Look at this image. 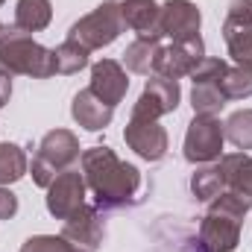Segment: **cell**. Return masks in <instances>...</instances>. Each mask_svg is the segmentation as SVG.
<instances>
[{"label": "cell", "mask_w": 252, "mask_h": 252, "mask_svg": "<svg viewBox=\"0 0 252 252\" xmlns=\"http://www.w3.org/2000/svg\"><path fill=\"white\" fill-rule=\"evenodd\" d=\"M158 27H161V35H167L173 41L190 38V35H199L202 15H199L196 3H190V0H167V3H161Z\"/></svg>", "instance_id": "7c38bea8"}, {"label": "cell", "mask_w": 252, "mask_h": 252, "mask_svg": "<svg viewBox=\"0 0 252 252\" xmlns=\"http://www.w3.org/2000/svg\"><path fill=\"white\" fill-rule=\"evenodd\" d=\"M223 132H226V141H232L238 150H252V109H241L229 115Z\"/></svg>", "instance_id": "cb8c5ba5"}, {"label": "cell", "mask_w": 252, "mask_h": 252, "mask_svg": "<svg viewBox=\"0 0 252 252\" xmlns=\"http://www.w3.org/2000/svg\"><path fill=\"white\" fill-rule=\"evenodd\" d=\"M0 6H3V0H0Z\"/></svg>", "instance_id": "1f68e13d"}, {"label": "cell", "mask_w": 252, "mask_h": 252, "mask_svg": "<svg viewBox=\"0 0 252 252\" xmlns=\"http://www.w3.org/2000/svg\"><path fill=\"white\" fill-rule=\"evenodd\" d=\"M223 190H226V185H223V173H220L217 164H205L190 176V193H193L196 202H211Z\"/></svg>", "instance_id": "44dd1931"}, {"label": "cell", "mask_w": 252, "mask_h": 252, "mask_svg": "<svg viewBox=\"0 0 252 252\" xmlns=\"http://www.w3.org/2000/svg\"><path fill=\"white\" fill-rule=\"evenodd\" d=\"M0 32H3V24H0Z\"/></svg>", "instance_id": "4dcf8cb0"}, {"label": "cell", "mask_w": 252, "mask_h": 252, "mask_svg": "<svg viewBox=\"0 0 252 252\" xmlns=\"http://www.w3.org/2000/svg\"><path fill=\"white\" fill-rule=\"evenodd\" d=\"M62 238L82 250H97L106 241V214L97 205H82L76 208L67 220H62Z\"/></svg>", "instance_id": "8fae6325"}, {"label": "cell", "mask_w": 252, "mask_h": 252, "mask_svg": "<svg viewBox=\"0 0 252 252\" xmlns=\"http://www.w3.org/2000/svg\"><path fill=\"white\" fill-rule=\"evenodd\" d=\"M229 100L220 91V82H193L190 91V106L193 115H220Z\"/></svg>", "instance_id": "7402d4cb"}, {"label": "cell", "mask_w": 252, "mask_h": 252, "mask_svg": "<svg viewBox=\"0 0 252 252\" xmlns=\"http://www.w3.org/2000/svg\"><path fill=\"white\" fill-rule=\"evenodd\" d=\"M9 97H12V73H6L0 67V109L9 103Z\"/></svg>", "instance_id": "f546056e"}, {"label": "cell", "mask_w": 252, "mask_h": 252, "mask_svg": "<svg viewBox=\"0 0 252 252\" xmlns=\"http://www.w3.org/2000/svg\"><path fill=\"white\" fill-rule=\"evenodd\" d=\"M124 141L144 161H161L167 156V129L150 118H129L124 129Z\"/></svg>", "instance_id": "9c48e42d"}, {"label": "cell", "mask_w": 252, "mask_h": 252, "mask_svg": "<svg viewBox=\"0 0 252 252\" xmlns=\"http://www.w3.org/2000/svg\"><path fill=\"white\" fill-rule=\"evenodd\" d=\"M121 15H124V24L138 38H153V41L161 38V27H158L161 6L156 0H124Z\"/></svg>", "instance_id": "9a60e30c"}, {"label": "cell", "mask_w": 252, "mask_h": 252, "mask_svg": "<svg viewBox=\"0 0 252 252\" xmlns=\"http://www.w3.org/2000/svg\"><path fill=\"white\" fill-rule=\"evenodd\" d=\"M18 214V196L0 185V220H12Z\"/></svg>", "instance_id": "f1b7e54d"}, {"label": "cell", "mask_w": 252, "mask_h": 252, "mask_svg": "<svg viewBox=\"0 0 252 252\" xmlns=\"http://www.w3.org/2000/svg\"><path fill=\"white\" fill-rule=\"evenodd\" d=\"M27 170H30V158H27V153H24L18 144H9V141L0 144V185L9 188L12 182L24 179Z\"/></svg>", "instance_id": "d6986e66"}, {"label": "cell", "mask_w": 252, "mask_h": 252, "mask_svg": "<svg viewBox=\"0 0 252 252\" xmlns=\"http://www.w3.org/2000/svg\"><path fill=\"white\" fill-rule=\"evenodd\" d=\"M232 27H252V0H232L226 9V21Z\"/></svg>", "instance_id": "83f0119b"}, {"label": "cell", "mask_w": 252, "mask_h": 252, "mask_svg": "<svg viewBox=\"0 0 252 252\" xmlns=\"http://www.w3.org/2000/svg\"><path fill=\"white\" fill-rule=\"evenodd\" d=\"M79 164H82L85 185L94 193V205L103 214L118 211V208H129L138 202L141 170L124 158H118V153L112 147L97 144V147L82 150Z\"/></svg>", "instance_id": "6da1fadb"}, {"label": "cell", "mask_w": 252, "mask_h": 252, "mask_svg": "<svg viewBox=\"0 0 252 252\" xmlns=\"http://www.w3.org/2000/svg\"><path fill=\"white\" fill-rule=\"evenodd\" d=\"M158 50L161 44L153 41V38H135L124 53V64L126 70L132 73H141V76H150L156 73V59H158Z\"/></svg>", "instance_id": "ac0fdd59"}, {"label": "cell", "mask_w": 252, "mask_h": 252, "mask_svg": "<svg viewBox=\"0 0 252 252\" xmlns=\"http://www.w3.org/2000/svg\"><path fill=\"white\" fill-rule=\"evenodd\" d=\"M85 176L79 173V170H73V167H67L62 170L53 182H50V188H47V211L56 217V220H67L76 208H82L85 205Z\"/></svg>", "instance_id": "30bf717a"}, {"label": "cell", "mask_w": 252, "mask_h": 252, "mask_svg": "<svg viewBox=\"0 0 252 252\" xmlns=\"http://www.w3.org/2000/svg\"><path fill=\"white\" fill-rule=\"evenodd\" d=\"M70 118L82 126V129H88V132H100V129H106V126L112 124L115 109H112L109 103H103L91 88H82V91L73 94Z\"/></svg>", "instance_id": "5bb4252c"}, {"label": "cell", "mask_w": 252, "mask_h": 252, "mask_svg": "<svg viewBox=\"0 0 252 252\" xmlns=\"http://www.w3.org/2000/svg\"><path fill=\"white\" fill-rule=\"evenodd\" d=\"M53 21V3L50 0H18L15 6V27L21 32H41Z\"/></svg>", "instance_id": "e0dca14e"}, {"label": "cell", "mask_w": 252, "mask_h": 252, "mask_svg": "<svg viewBox=\"0 0 252 252\" xmlns=\"http://www.w3.org/2000/svg\"><path fill=\"white\" fill-rule=\"evenodd\" d=\"M0 67L6 73L47 79L56 73V59H53V50L32 41L30 32H21L18 27H3V32H0Z\"/></svg>", "instance_id": "3957f363"}, {"label": "cell", "mask_w": 252, "mask_h": 252, "mask_svg": "<svg viewBox=\"0 0 252 252\" xmlns=\"http://www.w3.org/2000/svg\"><path fill=\"white\" fill-rule=\"evenodd\" d=\"M223 38H226L229 56L235 59V64L244 70H252V27L223 24Z\"/></svg>", "instance_id": "ffe728a7"}, {"label": "cell", "mask_w": 252, "mask_h": 252, "mask_svg": "<svg viewBox=\"0 0 252 252\" xmlns=\"http://www.w3.org/2000/svg\"><path fill=\"white\" fill-rule=\"evenodd\" d=\"M103 103H109L112 109L118 103H124L126 91H129V76H126L124 64L118 59H100L91 64V85H88Z\"/></svg>", "instance_id": "4fadbf2b"}, {"label": "cell", "mask_w": 252, "mask_h": 252, "mask_svg": "<svg viewBox=\"0 0 252 252\" xmlns=\"http://www.w3.org/2000/svg\"><path fill=\"white\" fill-rule=\"evenodd\" d=\"M223 141H226V132L217 115H193L185 132L182 153L190 164H211L223 156Z\"/></svg>", "instance_id": "8992f818"}, {"label": "cell", "mask_w": 252, "mask_h": 252, "mask_svg": "<svg viewBox=\"0 0 252 252\" xmlns=\"http://www.w3.org/2000/svg\"><path fill=\"white\" fill-rule=\"evenodd\" d=\"M182 100V91H179V82L176 79H167V76H150L141 97L135 100L132 106V118H150V121H158L170 112H176Z\"/></svg>", "instance_id": "ba28073f"}, {"label": "cell", "mask_w": 252, "mask_h": 252, "mask_svg": "<svg viewBox=\"0 0 252 252\" xmlns=\"http://www.w3.org/2000/svg\"><path fill=\"white\" fill-rule=\"evenodd\" d=\"M205 59V41L202 35H190V38H179L170 41L167 47L158 50L156 59V76H167V79H182L190 76V70Z\"/></svg>", "instance_id": "52a82bcc"}, {"label": "cell", "mask_w": 252, "mask_h": 252, "mask_svg": "<svg viewBox=\"0 0 252 252\" xmlns=\"http://www.w3.org/2000/svg\"><path fill=\"white\" fill-rule=\"evenodd\" d=\"M217 167L223 173L226 190H232V193L252 202V156H247L244 150L241 153H226V156H220Z\"/></svg>", "instance_id": "2e32d148"}, {"label": "cell", "mask_w": 252, "mask_h": 252, "mask_svg": "<svg viewBox=\"0 0 252 252\" xmlns=\"http://www.w3.org/2000/svg\"><path fill=\"white\" fill-rule=\"evenodd\" d=\"M226 67H229V64L223 62V59L205 56L202 62L190 70V79H193V82H220V79H223V73H226Z\"/></svg>", "instance_id": "4316f807"}, {"label": "cell", "mask_w": 252, "mask_h": 252, "mask_svg": "<svg viewBox=\"0 0 252 252\" xmlns=\"http://www.w3.org/2000/svg\"><path fill=\"white\" fill-rule=\"evenodd\" d=\"M220 91L226 100H247L252 97V70H244V67H226L223 79H220Z\"/></svg>", "instance_id": "d4e9b609"}, {"label": "cell", "mask_w": 252, "mask_h": 252, "mask_svg": "<svg viewBox=\"0 0 252 252\" xmlns=\"http://www.w3.org/2000/svg\"><path fill=\"white\" fill-rule=\"evenodd\" d=\"M79 158V138L70 132V129H53L41 138L38 144V153L30 164V173H32V182L38 188H50V182L67 170L73 161Z\"/></svg>", "instance_id": "277c9868"}, {"label": "cell", "mask_w": 252, "mask_h": 252, "mask_svg": "<svg viewBox=\"0 0 252 252\" xmlns=\"http://www.w3.org/2000/svg\"><path fill=\"white\" fill-rule=\"evenodd\" d=\"M53 59H56V73L70 76V73H79L85 64H88V50L70 38H64L59 47H53Z\"/></svg>", "instance_id": "603a6c76"}, {"label": "cell", "mask_w": 252, "mask_h": 252, "mask_svg": "<svg viewBox=\"0 0 252 252\" xmlns=\"http://www.w3.org/2000/svg\"><path fill=\"white\" fill-rule=\"evenodd\" d=\"M21 252H76V244H70L62 235H35L24 241Z\"/></svg>", "instance_id": "484cf974"}, {"label": "cell", "mask_w": 252, "mask_h": 252, "mask_svg": "<svg viewBox=\"0 0 252 252\" xmlns=\"http://www.w3.org/2000/svg\"><path fill=\"white\" fill-rule=\"evenodd\" d=\"M124 30H126V24H124V15H121V3L106 0V3H100L94 12L82 15V18L70 27L67 38L76 41V44H82V47L91 53V50H103V47L115 44Z\"/></svg>", "instance_id": "5b68a950"}, {"label": "cell", "mask_w": 252, "mask_h": 252, "mask_svg": "<svg viewBox=\"0 0 252 252\" xmlns=\"http://www.w3.org/2000/svg\"><path fill=\"white\" fill-rule=\"evenodd\" d=\"M252 202L223 190L217 199H211L208 214L199 223V244L205 252H235L241 244V229H244V217L250 214Z\"/></svg>", "instance_id": "7a4b0ae2"}]
</instances>
